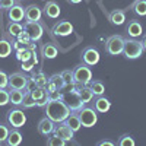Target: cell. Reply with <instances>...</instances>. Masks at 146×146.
<instances>
[{
	"label": "cell",
	"instance_id": "cell-23",
	"mask_svg": "<svg viewBox=\"0 0 146 146\" xmlns=\"http://www.w3.org/2000/svg\"><path fill=\"white\" fill-rule=\"evenodd\" d=\"M64 123L73 130V131H79L80 130V127H82V123H80V120H79V117H78V114L76 113H70L69 115H67V118L64 120Z\"/></svg>",
	"mask_w": 146,
	"mask_h": 146
},
{
	"label": "cell",
	"instance_id": "cell-37",
	"mask_svg": "<svg viewBox=\"0 0 146 146\" xmlns=\"http://www.w3.org/2000/svg\"><path fill=\"white\" fill-rule=\"evenodd\" d=\"M10 131V127L9 124H5V123H0V145H5L6 139H7V135Z\"/></svg>",
	"mask_w": 146,
	"mask_h": 146
},
{
	"label": "cell",
	"instance_id": "cell-17",
	"mask_svg": "<svg viewBox=\"0 0 146 146\" xmlns=\"http://www.w3.org/2000/svg\"><path fill=\"white\" fill-rule=\"evenodd\" d=\"M92 108L95 110L96 113L105 114V113L110 111V108H111V101H110L108 98H105L104 95H100V96H96V98L94 100V102H92Z\"/></svg>",
	"mask_w": 146,
	"mask_h": 146
},
{
	"label": "cell",
	"instance_id": "cell-46",
	"mask_svg": "<svg viewBox=\"0 0 146 146\" xmlns=\"http://www.w3.org/2000/svg\"><path fill=\"white\" fill-rule=\"evenodd\" d=\"M140 42H142V47H143V50L146 51V34L143 35V38H142V41H140Z\"/></svg>",
	"mask_w": 146,
	"mask_h": 146
},
{
	"label": "cell",
	"instance_id": "cell-30",
	"mask_svg": "<svg viewBox=\"0 0 146 146\" xmlns=\"http://www.w3.org/2000/svg\"><path fill=\"white\" fill-rule=\"evenodd\" d=\"M32 51L34 50H29L28 47H25V48H22V50L15 51V57H16V60H19V62H25V60H29L32 57Z\"/></svg>",
	"mask_w": 146,
	"mask_h": 146
},
{
	"label": "cell",
	"instance_id": "cell-13",
	"mask_svg": "<svg viewBox=\"0 0 146 146\" xmlns=\"http://www.w3.org/2000/svg\"><path fill=\"white\" fill-rule=\"evenodd\" d=\"M54 133H56L58 137H62L66 143H67V142H72L73 135H75V131H73V130L64 123V121H62V123H56Z\"/></svg>",
	"mask_w": 146,
	"mask_h": 146
},
{
	"label": "cell",
	"instance_id": "cell-3",
	"mask_svg": "<svg viewBox=\"0 0 146 146\" xmlns=\"http://www.w3.org/2000/svg\"><path fill=\"white\" fill-rule=\"evenodd\" d=\"M123 45H124V38L121 35H110L105 41V53L108 56H120L123 53Z\"/></svg>",
	"mask_w": 146,
	"mask_h": 146
},
{
	"label": "cell",
	"instance_id": "cell-11",
	"mask_svg": "<svg viewBox=\"0 0 146 146\" xmlns=\"http://www.w3.org/2000/svg\"><path fill=\"white\" fill-rule=\"evenodd\" d=\"M73 29H75L73 25L66 19L56 22L53 25V28H51V31L56 36H69L70 34H73Z\"/></svg>",
	"mask_w": 146,
	"mask_h": 146
},
{
	"label": "cell",
	"instance_id": "cell-32",
	"mask_svg": "<svg viewBox=\"0 0 146 146\" xmlns=\"http://www.w3.org/2000/svg\"><path fill=\"white\" fill-rule=\"evenodd\" d=\"M47 145L48 146H64L66 142L62 137H58L56 133H51L50 136H47Z\"/></svg>",
	"mask_w": 146,
	"mask_h": 146
},
{
	"label": "cell",
	"instance_id": "cell-45",
	"mask_svg": "<svg viewBox=\"0 0 146 146\" xmlns=\"http://www.w3.org/2000/svg\"><path fill=\"white\" fill-rule=\"evenodd\" d=\"M66 2H67L69 5H79V3L83 2V0H66Z\"/></svg>",
	"mask_w": 146,
	"mask_h": 146
},
{
	"label": "cell",
	"instance_id": "cell-12",
	"mask_svg": "<svg viewBox=\"0 0 146 146\" xmlns=\"http://www.w3.org/2000/svg\"><path fill=\"white\" fill-rule=\"evenodd\" d=\"M126 35L127 38H139L143 35V27L136 19H130L126 25Z\"/></svg>",
	"mask_w": 146,
	"mask_h": 146
},
{
	"label": "cell",
	"instance_id": "cell-20",
	"mask_svg": "<svg viewBox=\"0 0 146 146\" xmlns=\"http://www.w3.org/2000/svg\"><path fill=\"white\" fill-rule=\"evenodd\" d=\"M22 133L15 129V127H10V131H9V135H7V139L5 142V145L7 146H19L22 143Z\"/></svg>",
	"mask_w": 146,
	"mask_h": 146
},
{
	"label": "cell",
	"instance_id": "cell-7",
	"mask_svg": "<svg viewBox=\"0 0 146 146\" xmlns=\"http://www.w3.org/2000/svg\"><path fill=\"white\" fill-rule=\"evenodd\" d=\"M62 101L67 105V108L70 110L72 113H78L79 110L85 105L82 102V100L79 98V95L76 91H67L62 95Z\"/></svg>",
	"mask_w": 146,
	"mask_h": 146
},
{
	"label": "cell",
	"instance_id": "cell-31",
	"mask_svg": "<svg viewBox=\"0 0 146 146\" xmlns=\"http://www.w3.org/2000/svg\"><path fill=\"white\" fill-rule=\"evenodd\" d=\"M21 107L27 108V110L36 107V101L32 98L31 92H23V100H22V104H21Z\"/></svg>",
	"mask_w": 146,
	"mask_h": 146
},
{
	"label": "cell",
	"instance_id": "cell-36",
	"mask_svg": "<svg viewBox=\"0 0 146 146\" xmlns=\"http://www.w3.org/2000/svg\"><path fill=\"white\" fill-rule=\"evenodd\" d=\"M31 95H32V98H34L35 101H38V100L44 98V96H47V91H45V88L36 86V88H34V89L31 91Z\"/></svg>",
	"mask_w": 146,
	"mask_h": 146
},
{
	"label": "cell",
	"instance_id": "cell-14",
	"mask_svg": "<svg viewBox=\"0 0 146 146\" xmlns=\"http://www.w3.org/2000/svg\"><path fill=\"white\" fill-rule=\"evenodd\" d=\"M7 18L10 22H23L25 21V7L19 3H15L7 10Z\"/></svg>",
	"mask_w": 146,
	"mask_h": 146
},
{
	"label": "cell",
	"instance_id": "cell-1",
	"mask_svg": "<svg viewBox=\"0 0 146 146\" xmlns=\"http://www.w3.org/2000/svg\"><path fill=\"white\" fill-rule=\"evenodd\" d=\"M72 111L67 108V105L62 101V100H57V101H48L44 107V114L45 117L51 118L54 123H62L67 118V115Z\"/></svg>",
	"mask_w": 146,
	"mask_h": 146
},
{
	"label": "cell",
	"instance_id": "cell-18",
	"mask_svg": "<svg viewBox=\"0 0 146 146\" xmlns=\"http://www.w3.org/2000/svg\"><path fill=\"white\" fill-rule=\"evenodd\" d=\"M41 18H42V9L38 5H29L25 7V21L40 22Z\"/></svg>",
	"mask_w": 146,
	"mask_h": 146
},
{
	"label": "cell",
	"instance_id": "cell-21",
	"mask_svg": "<svg viewBox=\"0 0 146 146\" xmlns=\"http://www.w3.org/2000/svg\"><path fill=\"white\" fill-rule=\"evenodd\" d=\"M57 54H58V48L51 42H47L41 47V56L45 60H53V58L57 57Z\"/></svg>",
	"mask_w": 146,
	"mask_h": 146
},
{
	"label": "cell",
	"instance_id": "cell-22",
	"mask_svg": "<svg viewBox=\"0 0 146 146\" xmlns=\"http://www.w3.org/2000/svg\"><path fill=\"white\" fill-rule=\"evenodd\" d=\"M129 9L136 16H140V18L146 16V0H135V2L129 6Z\"/></svg>",
	"mask_w": 146,
	"mask_h": 146
},
{
	"label": "cell",
	"instance_id": "cell-15",
	"mask_svg": "<svg viewBox=\"0 0 146 146\" xmlns=\"http://www.w3.org/2000/svg\"><path fill=\"white\" fill-rule=\"evenodd\" d=\"M60 13H62V7L58 6V3L53 2V0L45 2L44 9H42V15L45 18H48V19H57L60 16Z\"/></svg>",
	"mask_w": 146,
	"mask_h": 146
},
{
	"label": "cell",
	"instance_id": "cell-8",
	"mask_svg": "<svg viewBox=\"0 0 146 146\" xmlns=\"http://www.w3.org/2000/svg\"><path fill=\"white\" fill-rule=\"evenodd\" d=\"M28 76L23 72H15L9 75V80H7V89H21L23 91L25 85L28 82Z\"/></svg>",
	"mask_w": 146,
	"mask_h": 146
},
{
	"label": "cell",
	"instance_id": "cell-28",
	"mask_svg": "<svg viewBox=\"0 0 146 146\" xmlns=\"http://www.w3.org/2000/svg\"><path fill=\"white\" fill-rule=\"evenodd\" d=\"M48 82H50L57 91H62V89L66 86L64 80H63V78H62V75H60V73H56V75L50 76V78H48Z\"/></svg>",
	"mask_w": 146,
	"mask_h": 146
},
{
	"label": "cell",
	"instance_id": "cell-35",
	"mask_svg": "<svg viewBox=\"0 0 146 146\" xmlns=\"http://www.w3.org/2000/svg\"><path fill=\"white\" fill-rule=\"evenodd\" d=\"M38 64L35 62V60L31 57L29 60H25V62H21V69H22V72H32L34 70V67Z\"/></svg>",
	"mask_w": 146,
	"mask_h": 146
},
{
	"label": "cell",
	"instance_id": "cell-33",
	"mask_svg": "<svg viewBox=\"0 0 146 146\" xmlns=\"http://www.w3.org/2000/svg\"><path fill=\"white\" fill-rule=\"evenodd\" d=\"M117 145L118 146H135L136 142L133 140V137L130 135H121L117 140Z\"/></svg>",
	"mask_w": 146,
	"mask_h": 146
},
{
	"label": "cell",
	"instance_id": "cell-24",
	"mask_svg": "<svg viewBox=\"0 0 146 146\" xmlns=\"http://www.w3.org/2000/svg\"><path fill=\"white\" fill-rule=\"evenodd\" d=\"M23 100V91L21 89H9V104L19 107Z\"/></svg>",
	"mask_w": 146,
	"mask_h": 146
},
{
	"label": "cell",
	"instance_id": "cell-4",
	"mask_svg": "<svg viewBox=\"0 0 146 146\" xmlns=\"http://www.w3.org/2000/svg\"><path fill=\"white\" fill-rule=\"evenodd\" d=\"M76 114H78L80 123H82V127H94L98 123V113H96L92 107H85L83 105Z\"/></svg>",
	"mask_w": 146,
	"mask_h": 146
},
{
	"label": "cell",
	"instance_id": "cell-40",
	"mask_svg": "<svg viewBox=\"0 0 146 146\" xmlns=\"http://www.w3.org/2000/svg\"><path fill=\"white\" fill-rule=\"evenodd\" d=\"M15 3H16L15 0H0V10H6L7 12Z\"/></svg>",
	"mask_w": 146,
	"mask_h": 146
},
{
	"label": "cell",
	"instance_id": "cell-2",
	"mask_svg": "<svg viewBox=\"0 0 146 146\" xmlns=\"http://www.w3.org/2000/svg\"><path fill=\"white\" fill-rule=\"evenodd\" d=\"M143 47L142 42L137 38H124V45H123V54L129 60H136L143 54Z\"/></svg>",
	"mask_w": 146,
	"mask_h": 146
},
{
	"label": "cell",
	"instance_id": "cell-34",
	"mask_svg": "<svg viewBox=\"0 0 146 146\" xmlns=\"http://www.w3.org/2000/svg\"><path fill=\"white\" fill-rule=\"evenodd\" d=\"M62 78H63V80H64V85L66 86H70L72 83H75V78H73V70H70V69H66V70H63L62 73Z\"/></svg>",
	"mask_w": 146,
	"mask_h": 146
},
{
	"label": "cell",
	"instance_id": "cell-26",
	"mask_svg": "<svg viewBox=\"0 0 146 146\" xmlns=\"http://www.w3.org/2000/svg\"><path fill=\"white\" fill-rule=\"evenodd\" d=\"M12 41H7L6 38H0V58H6L12 54Z\"/></svg>",
	"mask_w": 146,
	"mask_h": 146
},
{
	"label": "cell",
	"instance_id": "cell-5",
	"mask_svg": "<svg viewBox=\"0 0 146 146\" xmlns=\"http://www.w3.org/2000/svg\"><path fill=\"white\" fill-rule=\"evenodd\" d=\"M73 78H75V82H76V83L89 85V82L92 80V70H91V66L85 64V63H80V64L75 66V69H73Z\"/></svg>",
	"mask_w": 146,
	"mask_h": 146
},
{
	"label": "cell",
	"instance_id": "cell-10",
	"mask_svg": "<svg viewBox=\"0 0 146 146\" xmlns=\"http://www.w3.org/2000/svg\"><path fill=\"white\" fill-rule=\"evenodd\" d=\"M23 29H25L32 41H40L42 38V34H44V28L40 22H28L25 21V23H23Z\"/></svg>",
	"mask_w": 146,
	"mask_h": 146
},
{
	"label": "cell",
	"instance_id": "cell-29",
	"mask_svg": "<svg viewBox=\"0 0 146 146\" xmlns=\"http://www.w3.org/2000/svg\"><path fill=\"white\" fill-rule=\"evenodd\" d=\"M31 79L35 82L36 86H41V88H45V85H47V82H48V78L44 75L42 72H35L34 75L31 76Z\"/></svg>",
	"mask_w": 146,
	"mask_h": 146
},
{
	"label": "cell",
	"instance_id": "cell-39",
	"mask_svg": "<svg viewBox=\"0 0 146 146\" xmlns=\"http://www.w3.org/2000/svg\"><path fill=\"white\" fill-rule=\"evenodd\" d=\"M62 91H50L47 92V100L48 101H57V100H62Z\"/></svg>",
	"mask_w": 146,
	"mask_h": 146
},
{
	"label": "cell",
	"instance_id": "cell-27",
	"mask_svg": "<svg viewBox=\"0 0 146 146\" xmlns=\"http://www.w3.org/2000/svg\"><path fill=\"white\" fill-rule=\"evenodd\" d=\"M89 88H91V91L94 92L95 96L104 95V92H105V85L101 80H91L89 82Z\"/></svg>",
	"mask_w": 146,
	"mask_h": 146
},
{
	"label": "cell",
	"instance_id": "cell-25",
	"mask_svg": "<svg viewBox=\"0 0 146 146\" xmlns=\"http://www.w3.org/2000/svg\"><path fill=\"white\" fill-rule=\"evenodd\" d=\"M22 31H23L22 22H9L7 27H6V32H7L10 36H13V38H16V36H18Z\"/></svg>",
	"mask_w": 146,
	"mask_h": 146
},
{
	"label": "cell",
	"instance_id": "cell-9",
	"mask_svg": "<svg viewBox=\"0 0 146 146\" xmlns=\"http://www.w3.org/2000/svg\"><path fill=\"white\" fill-rule=\"evenodd\" d=\"M100 51L96 50L95 47H86V48H83L82 53H80V60H82V63L85 64H88V66H95V64H98L100 63Z\"/></svg>",
	"mask_w": 146,
	"mask_h": 146
},
{
	"label": "cell",
	"instance_id": "cell-38",
	"mask_svg": "<svg viewBox=\"0 0 146 146\" xmlns=\"http://www.w3.org/2000/svg\"><path fill=\"white\" fill-rule=\"evenodd\" d=\"M9 104V89L0 88V107H5Z\"/></svg>",
	"mask_w": 146,
	"mask_h": 146
},
{
	"label": "cell",
	"instance_id": "cell-6",
	"mask_svg": "<svg viewBox=\"0 0 146 146\" xmlns=\"http://www.w3.org/2000/svg\"><path fill=\"white\" fill-rule=\"evenodd\" d=\"M6 120H7V124L10 127L21 129L27 123V114L23 113V110H21V108H12L6 114Z\"/></svg>",
	"mask_w": 146,
	"mask_h": 146
},
{
	"label": "cell",
	"instance_id": "cell-43",
	"mask_svg": "<svg viewBox=\"0 0 146 146\" xmlns=\"http://www.w3.org/2000/svg\"><path fill=\"white\" fill-rule=\"evenodd\" d=\"M27 44H23L22 41H19L18 38L12 41V48H13V51H18V50H22V48H25Z\"/></svg>",
	"mask_w": 146,
	"mask_h": 146
},
{
	"label": "cell",
	"instance_id": "cell-41",
	"mask_svg": "<svg viewBox=\"0 0 146 146\" xmlns=\"http://www.w3.org/2000/svg\"><path fill=\"white\" fill-rule=\"evenodd\" d=\"M16 38H18L19 41H22L23 44H28L29 41H32V40H31V36H29V34H28L25 29H23V31H22V32H21V34L16 36Z\"/></svg>",
	"mask_w": 146,
	"mask_h": 146
},
{
	"label": "cell",
	"instance_id": "cell-19",
	"mask_svg": "<svg viewBox=\"0 0 146 146\" xmlns=\"http://www.w3.org/2000/svg\"><path fill=\"white\" fill-rule=\"evenodd\" d=\"M108 21L114 27H121L126 22V12L121 9H114L108 13Z\"/></svg>",
	"mask_w": 146,
	"mask_h": 146
},
{
	"label": "cell",
	"instance_id": "cell-42",
	"mask_svg": "<svg viewBox=\"0 0 146 146\" xmlns=\"http://www.w3.org/2000/svg\"><path fill=\"white\" fill-rule=\"evenodd\" d=\"M7 80H9V75L3 70H0V88H7Z\"/></svg>",
	"mask_w": 146,
	"mask_h": 146
},
{
	"label": "cell",
	"instance_id": "cell-44",
	"mask_svg": "<svg viewBox=\"0 0 146 146\" xmlns=\"http://www.w3.org/2000/svg\"><path fill=\"white\" fill-rule=\"evenodd\" d=\"M96 145H98V146H114L115 143H114V142H111V140H107V139H104V140H100Z\"/></svg>",
	"mask_w": 146,
	"mask_h": 146
},
{
	"label": "cell",
	"instance_id": "cell-16",
	"mask_svg": "<svg viewBox=\"0 0 146 146\" xmlns=\"http://www.w3.org/2000/svg\"><path fill=\"white\" fill-rule=\"evenodd\" d=\"M54 127H56V123L51 120V118H48V117H44L40 120V123L38 126H36V130H38V133L41 136H50L51 133H54Z\"/></svg>",
	"mask_w": 146,
	"mask_h": 146
}]
</instances>
